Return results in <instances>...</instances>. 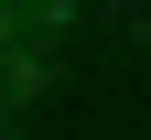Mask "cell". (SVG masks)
<instances>
[{"label":"cell","instance_id":"6da1fadb","mask_svg":"<svg viewBox=\"0 0 151 140\" xmlns=\"http://www.w3.org/2000/svg\"><path fill=\"white\" fill-rule=\"evenodd\" d=\"M76 32V0H0V54H54Z\"/></svg>","mask_w":151,"mask_h":140}]
</instances>
